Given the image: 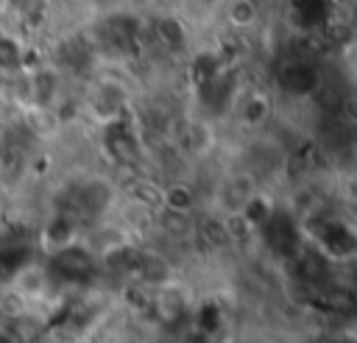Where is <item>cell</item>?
Segmentation results:
<instances>
[{
  "instance_id": "cell-1",
  "label": "cell",
  "mask_w": 357,
  "mask_h": 343,
  "mask_svg": "<svg viewBox=\"0 0 357 343\" xmlns=\"http://www.w3.org/2000/svg\"><path fill=\"white\" fill-rule=\"evenodd\" d=\"M117 201H120V190L112 176L81 173L67 178L56 190V195L50 198V209L67 215L84 234L86 229H98L114 212Z\"/></svg>"
},
{
  "instance_id": "cell-2",
  "label": "cell",
  "mask_w": 357,
  "mask_h": 343,
  "mask_svg": "<svg viewBox=\"0 0 357 343\" xmlns=\"http://www.w3.org/2000/svg\"><path fill=\"white\" fill-rule=\"evenodd\" d=\"M301 234H304V243L312 245L335 268L351 265V259L357 257V231H354V223L335 204H326L318 212L307 215L301 220Z\"/></svg>"
},
{
  "instance_id": "cell-3",
  "label": "cell",
  "mask_w": 357,
  "mask_h": 343,
  "mask_svg": "<svg viewBox=\"0 0 357 343\" xmlns=\"http://www.w3.org/2000/svg\"><path fill=\"white\" fill-rule=\"evenodd\" d=\"M45 270L53 287H89L100 273V262H98L95 248L78 237L70 245L47 254Z\"/></svg>"
},
{
  "instance_id": "cell-4",
  "label": "cell",
  "mask_w": 357,
  "mask_h": 343,
  "mask_svg": "<svg viewBox=\"0 0 357 343\" xmlns=\"http://www.w3.org/2000/svg\"><path fill=\"white\" fill-rule=\"evenodd\" d=\"M254 240H259L262 251L271 254L273 262H287L293 259L301 248H304V234H301V223L296 220V215L276 201V206L271 209V215L257 226Z\"/></svg>"
},
{
  "instance_id": "cell-5",
  "label": "cell",
  "mask_w": 357,
  "mask_h": 343,
  "mask_svg": "<svg viewBox=\"0 0 357 343\" xmlns=\"http://www.w3.org/2000/svg\"><path fill=\"white\" fill-rule=\"evenodd\" d=\"M245 176H251L259 187L265 181H273L284 176L287 170V145L279 142V137L268 131H254L243 148H240V167Z\"/></svg>"
},
{
  "instance_id": "cell-6",
  "label": "cell",
  "mask_w": 357,
  "mask_h": 343,
  "mask_svg": "<svg viewBox=\"0 0 357 343\" xmlns=\"http://www.w3.org/2000/svg\"><path fill=\"white\" fill-rule=\"evenodd\" d=\"M273 84L290 100H312L324 84V70L310 53H290L276 61Z\"/></svg>"
},
{
  "instance_id": "cell-7",
  "label": "cell",
  "mask_w": 357,
  "mask_h": 343,
  "mask_svg": "<svg viewBox=\"0 0 357 343\" xmlns=\"http://www.w3.org/2000/svg\"><path fill=\"white\" fill-rule=\"evenodd\" d=\"M100 148L109 153L112 165L120 170H131L142 162L145 156V139L142 128L134 114L117 117L106 125H100Z\"/></svg>"
},
{
  "instance_id": "cell-8",
  "label": "cell",
  "mask_w": 357,
  "mask_h": 343,
  "mask_svg": "<svg viewBox=\"0 0 357 343\" xmlns=\"http://www.w3.org/2000/svg\"><path fill=\"white\" fill-rule=\"evenodd\" d=\"M86 114L92 117L98 128L117 117L131 114V89L117 78L95 81L86 95Z\"/></svg>"
},
{
  "instance_id": "cell-9",
  "label": "cell",
  "mask_w": 357,
  "mask_h": 343,
  "mask_svg": "<svg viewBox=\"0 0 357 343\" xmlns=\"http://www.w3.org/2000/svg\"><path fill=\"white\" fill-rule=\"evenodd\" d=\"M159 209L181 218H195L201 212V192L187 178H170L159 187Z\"/></svg>"
},
{
  "instance_id": "cell-10",
  "label": "cell",
  "mask_w": 357,
  "mask_h": 343,
  "mask_svg": "<svg viewBox=\"0 0 357 343\" xmlns=\"http://www.w3.org/2000/svg\"><path fill=\"white\" fill-rule=\"evenodd\" d=\"M231 114L251 134L254 131H265V125L271 123V114H273V100H271V95H265L259 89H248V92L237 95V100L231 106Z\"/></svg>"
},
{
  "instance_id": "cell-11",
  "label": "cell",
  "mask_w": 357,
  "mask_h": 343,
  "mask_svg": "<svg viewBox=\"0 0 357 343\" xmlns=\"http://www.w3.org/2000/svg\"><path fill=\"white\" fill-rule=\"evenodd\" d=\"M153 39L167 53H184L190 45V31L181 17L176 14H159L153 20Z\"/></svg>"
},
{
  "instance_id": "cell-12",
  "label": "cell",
  "mask_w": 357,
  "mask_h": 343,
  "mask_svg": "<svg viewBox=\"0 0 357 343\" xmlns=\"http://www.w3.org/2000/svg\"><path fill=\"white\" fill-rule=\"evenodd\" d=\"M25 59H28V50L20 42V36L0 31V75L11 78V75L25 73Z\"/></svg>"
},
{
  "instance_id": "cell-13",
  "label": "cell",
  "mask_w": 357,
  "mask_h": 343,
  "mask_svg": "<svg viewBox=\"0 0 357 343\" xmlns=\"http://www.w3.org/2000/svg\"><path fill=\"white\" fill-rule=\"evenodd\" d=\"M293 17L307 31L321 28L329 20V0H293Z\"/></svg>"
},
{
  "instance_id": "cell-14",
  "label": "cell",
  "mask_w": 357,
  "mask_h": 343,
  "mask_svg": "<svg viewBox=\"0 0 357 343\" xmlns=\"http://www.w3.org/2000/svg\"><path fill=\"white\" fill-rule=\"evenodd\" d=\"M226 20L231 28L237 31H245V28H254L259 22V6L257 0H229L226 6Z\"/></svg>"
},
{
  "instance_id": "cell-15",
  "label": "cell",
  "mask_w": 357,
  "mask_h": 343,
  "mask_svg": "<svg viewBox=\"0 0 357 343\" xmlns=\"http://www.w3.org/2000/svg\"><path fill=\"white\" fill-rule=\"evenodd\" d=\"M0 343H17V340H14V335L8 329H0Z\"/></svg>"
}]
</instances>
